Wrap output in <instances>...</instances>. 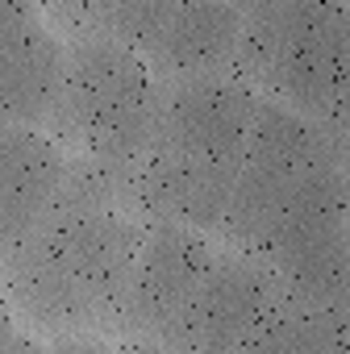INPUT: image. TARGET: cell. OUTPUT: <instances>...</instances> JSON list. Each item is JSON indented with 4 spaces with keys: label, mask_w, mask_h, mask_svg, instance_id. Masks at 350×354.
Returning a JSON list of instances; mask_svg holds the SVG:
<instances>
[{
    "label": "cell",
    "mask_w": 350,
    "mask_h": 354,
    "mask_svg": "<svg viewBox=\"0 0 350 354\" xmlns=\"http://www.w3.org/2000/svg\"><path fill=\"white\" fill-rule=\"evenodd\" d=\"M255 109L259 92L234 71L163 84L154 142L125 180V209L142 225L221 234Z\"/></svg>",
    "instance_id": "3"
},
{
    "label": "cell",
    "mask_w": 350,
    "mask_h": 354,
    "mask_svg": "<svg viewBox=\"0 0 350 354\" xmlns=\"http://www.w3.org/2000/svg\"><path fill=\"white\" fill-rule=\"evenodd\" d=\"M213 259L217 246L205 234L175 225H142V242L117 308V329H125L133 342L163 346L171 325L188 308L192 292L201 288L205 271L213 267Z\"/></svg>",
    "instance_id": "8"
},
{
    "label": "cell",
    "mask_w": 350,
    "mask_h": 354,
    "mask_svg": "<svg viewBox=\"0 0 350 354\" xmlns=\"http://www.w3.org/2000/svg\"><path fill=\"white\" fill-rule=\"evenodd\" d=\"M67 46L50 21L17 0H0V121L50 133L63 92Z\"/></svg>",
    "instance_id": "9"
},
{
    "label": "cell",
    "mask_w": 350,
    "mask_h": 354,
    "mask_svg": "<svg viewBox=\"0 0 350 354\" xmlns=\"http://www.w3.org/2000/svg\"><path fill=\"white\" fill-rule=\"evenodd\" d=\"M125 180L67 154V175L46 221L0 263V292L30 325L67 337L117 325L142 221L125 209Z\"/></svg>",
    "instance_id": "2"
},
{
    "label": "cell",
    "mask_w": 350,
    "mask_h": 354,
    "mask_svg": "<svg viewBox=\"0 0 350 354\" xmlns=\"http://www.w3.org/2000/svg\"><path fill=\"white\" fill-rule=\"evenodd\" d=\"M71 34H104L129 46L163 84L234 67L242 5L221 0H121V5L63 9Z\"/></svg>",
    "instance_id": "6"
},
{
    "label": "cell",
    "mask_w": 350,
    "mask_h": 354,
    "mask_svg": "<svg viewBox=\"0 0 350 354\" xmlns=\"http://www.w3.org/2000/svg\"><path fill=\"white\" fill-rule=\"evenodd\" d=\"M46 354H113V346L96 333H67V337H55Z\"/></svg>",
    "instance_id": "12"
},
{
    "label": "cell",
    "mask_w": 350,
    "mask_h": 354,
    "mask_svg": "<svg viewBox=\"0 0 350 354\" xmlns=\"http://www.w3.org/2000/svg\"><path fill=\"white\" fill-rule=\"evenodd\" d=\"M230 71L242 75L263 100L308 117L346 146L350 9L342 0L242 5V30Z\"/></svg>",
    "instance_id": "4"
},
{
    "label": "cell",
    "mask_w": 350,
    "mask_h": 354,
    "mask_svg": "<svg viewBox=\"0 0 350 354\" xmlns=\"http://www.w3.org/2000/svg\"><path fill=\"white\" fill-rule=\"evenodd\" d=\"M67 175V150L42 129L0 121V263L55 209Z\"/></svg>",
    "instance_id": "10"
},
{
    "label": "cell",
    "mask_w": 350,
    "mask_h": 354,
    "mask_svg": "<svg viewBox=\"0 0 350 354\" xmlns=\"http://www.w3.org/2000/svg\"><path fill=\"white\" fill-rule=\"evenodd\" d=\"M279 300L284 288L263 263L238 250H217L163 346L171 354H238L250 333L279 308Z\"/></svg>",
    "instance_id": "7"
},
{
    "label": "cell",
    "mask_w": 350,
    "mask_h": 354,
    "mask_svg": "<svg viewBox=\"0 0 350 354\" xmlns=\"http://www.w3.org/2000/svg\"><path fill=\"white\" fill-rule=\"evenodd\" d=\"M238 354H346V313H321L284 296Z\"/></svg>",
    "instance_id": "11"
},
{
    "label": "cell",
    "mask_w": 350,
    "mask_h": 354,
    "mask_svg": "<svg viewBox=\"0 0 350 354\" xmlns=\"http://www.w3.org/2000/svg\"><path fill=\"white\" fill-rule=\"evenodd\" d=\"M0 354H46V346H42L34 333H26V329L17 325L5 342H0Z\"/></svg>",
    "instance_id": "13"
},
{
    "label": "cell",
    "mask_w": 350,
    "mask_h": 354,
    "mask_svg": "<svg viewBox=\"0 0 350 354\" xmlns=\"http://www.w3.org/2000/svg\"><path fill=\"white\" fill-rule=\"evenodd\" d=\"M121 354H171L167 346H154V342H129Z\"/></svg>",
    "instance_id": "14"
},
{
    "label": "cell",
    "mask_w": 350,
    "mask_h": 354,
    "mask_svg": "<svg viewBox=\"0 0 350 354\" xmlns=\"http://www.w3.org/2000/svg\"><path fill=\"white\" fill-rule=\"evenodd\" d=\"M63 46L67 67L50 138L71 142L75 158L129 175L154 142L163 80L129 46L92 30L71 34Z\"/></svg>",
    "instance_id": "5"
},
{
    "label": "cell",
    "mask_w": 350,
    "mask_h": 354,
    "mask_svg": "<svg viewBox=\"0 0 350 354\" xmlns=\"http://www.w3.org/2000/svg\"><path fill=\"white\" fill-rule=\"evenodd\" d=\"M221 238L263 263L288 300L346 313V146L259 96Z\"/></svg>",
    "instance_id": "1"
}]
</instances>
